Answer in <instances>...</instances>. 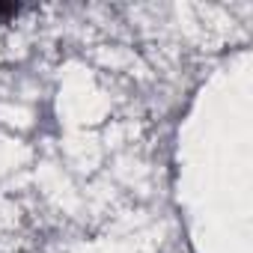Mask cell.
<instances>
[{"label": "cell", "mask_w": 253, "mask_h": 253, "mask_svg": "<svg viewBox=\"0 0 253 253\" xmlns=\"http://www.w3.org/2000/svg\"><path fill=\"white\" fill-rule=\"evenodd\" d=\"M15 12H18V6H15V3H0V18L15 15Z\"/></svg>", "instance_id": "1"}]
</instances>
